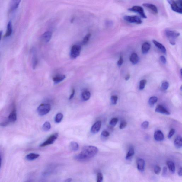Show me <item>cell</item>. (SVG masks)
Here are the masks:
<instances>
[{
  "label": "cell",
  "instance_id": "obj_1",
  "mask_svg": "<svg viewBox=\"0 0 182 182\" xmlns=\"http://www.w3.org/2000/svg\"><path fill=\"white\" fill-rule=\"evenodd\" d=\"M98 149L93 146H87L83 147L79 155L75 157V159L78 161L85 162L92 158L97 155Z\"/></svg>",
  "mask_w": 182,
  "mask_h": 182
},
{
  "label": "cell",
  "instance_id": "obj_2",
  "mask_svg": "<svg viewBox=\"0 0 182 182\" xmlns=\"http://www.w3.org/2000/svg\"><path fill=\"white\" fill-rule=\"evenodd\" d=\"M171 5L172 10L176 13L182 14V0H167Z\"/></svg>",
  "mask_w": 182,
  "mask_h": 182
},
{
  "label": "cell",
  "instance_id": "obj_3",
  "mask_svg": "<svg viewBox=\"0 0 182 182\" xmlns=\"http://www.w3.org/2000/svg\"><path fill=\"white\" fill-rule=\"evenodd\" d=\"M165 34L170 43L171 45H174L176 43V39L180 35V33L177 31L168 30H166Z\"/></svg>",
  "mask_w": 182,
  "mask_h": 182
},
{
  "label": "cell",
  "instance_id": "obj_4",
  "mask_svg": "<svg viewBox=\"0 0 182 182\" xmlns=\"http://www.w3.org/2000/svg\"><path fill=\"white\" fill-rule=\"evenodd\" d=\"M51 109L50 105L49 104H42L37 109V112L39 115L43 116L49 113Z\"/></svg>",
  "mask_w": 182,
  "mask_h": 182
},
{
  "label": "cell",
  "instance_id": "obj_5",
  "mask_svg": "<svg viewBox=\"0 0 182 182\" xmlns=\"http://www.w3.org/2000/svg\"><path fill=\"white\" fill-rule=\"evenodd\" d=\"M125 21L131 23L140 24L142 23L141 19L137 16H125L123 17Z\"/></svg>",
  "mask_w": 182,
  "mask_h": 182
},
{
  "label": "cell",
  "instance_id": "obj_6",
  "mask_svg": "<svg viewBox=\"0 0 182 182\" xmlns=\"http://www.w3.org/2000/svg\"><path fill=\"white\" fill-rule=\"evenodd\" d=\"M128 10L139 14L143 18L146 19L147 18L143 9L142 7L140 6H134L130 8H129Z\"/></svg>",
  "mask_w": 182,
  "mask_h": 182
},
{
  "label": "cell",
  "instance_id": "obj_7",
  "mask_svg": "<svg viewBox=\"0 0 182 182\" xmlns=\"http://www.w3.org/2000/svg\"><path fill=\"white\" fill-rule=\"evenodd\" d=\"M81 51V47L78 45H74L72 48L71 52V57L72 59H75L80 54Z\"/></svg>",
  "mask_w": 182,
  "mask_h": 182
},
{
  "label": "cell",
  "instance_id": "obj_8",
  "mask_svg": "<svg viewBox=\"0 0 182 182\" xmlns=\"http://www.w3.org/2000/svg\"><path fill=\"white\" fill-rule=\"evenodd\" d=\"M58 136H59V135H58L57 133L53 134L52 135L48 138L46 141L40 145V147H44L53 143L57 139Z\"/></svg>",
  "mask_w": 182,
  "mask_h": 182
},
{
  "label": "cell",
  "instance_id": "obj_9",
  "mask_svg": "<svg viewBox=\"0 0 182 182\" xmlns=\"http://www.w3.org/2000/svg\"><path fill=\"white\" fill-rule=\"evenodd\" d=\"M144 7L146 8L147 9L151 11V12L155 14H157L158 13V9L157 8L155 5L151 3H144L143 4Z\"/></svg>",
  "mask_w": 182,
  "mask_h": 182
},
{
  "label": "cell",
  "instance_id": "obj_10",
  "mask_svg": "<svg viewBox=\"0 0 182 182\" xmlns=\"http://www.w3.org/2000/svg\"><path fill=\"white\" fill-rule=\"evenodd\" d=\"M21 0H11L10 2V8L11 11H15L18 8Z\"/></svg>",
  "mask_w": 182,
  "mask_h": 182
},
{
  "label": "cell",
  "instance_id": "obj_11",
  "mask_svg": "<svg viewBox=\"0 0 182 182\" xmlns=\"http://www.w3.org/2000/svg\"><path fill=\"white\" fill-rule=\"evenodd\" d=\"M137 167L140 171L143 172L145 170V162L144 159L141 158H138L137 160Z\"/></svg>",
  "mask_w": 182,
  "mask_h": 182
},
{
  "label": "cell",
  "instance_id": "obj_12",
  "mask_svg": "<svg viewBox=\"0 0 182 182\" xmlns=\"http://www.w3.org/2000/svg\"><path fill=\"white\" fill-rule=\"evenodd\" d=\"M17 120V111L15 107L13 108V109L10 113L8 118V121L10 123H14Z\"/></svg>",
  "mask_w": 182,
  "mask_h": 182
},
{
  "label": "cell",
  "instance_id": "obj_13",
  "mask_svg": "<svg viewBox=\"0 0 182 182\" xmlns=\"http://www.w3.org/2000/svg\"><path fill=\"white\" fill-rule=\"evenodd\" d=\"M101 121H100L96 122L91 127V131L92 133L96 134L98 133L101 129Z\"/></svg>",
  "mask_w": 182,
  "mask_h": 182
},
{
  "label": "cell",
  "instance_id": "obj_14",
  "mask_svg": "<svg viewBox=\"0 0 182 182\" xmlns=\"http://www.w3.org/2000/svg\"><path fill=\"white\" fill-rule=\"evenodd\" d=\"M155 111L163 114L169 115L170 113L165 108L161 105H158L156 108Z\"/></svg>",
  "mask_w": 182,
  "mask_h": 182
},
{
  "label": "cell",
  "instance_id": "obj_15",
  "mask_svg": "<svg viewBox=\"0 0 182 182\" xmlns=\"http://www.w3.org/2000/svg\"><path fill=\"white\" fill-rule=\"evenodd\" d=\"M154 138L157 141H162L164 139L163 133L160 130H158L155 132Z\"/></svg>",
  "mask_w": 182,
  "mask_h": 182
},
{
  "label": "cell",
  "instance_id": "obj_16",
  "mask_svg": "<svg viewBox=\"0 0 182 182\" xmlns=\"http://www.w3.org/2000/svg\"><path fill=\"white\" fill-rule=\"evenodd\" d=\"M175 147L177 148H180L182 147V139L181 136H178L176 137L174 142Z\"/></svg>",
  "mask_w": 182,
  "mask_h": 182
},
{
  "label": "cell",
  "instance_id": "obj_17",
  "mask_svg": "<svg viewBox=\"0 0 182 182\" xmlns=\"http://www.w3.org/2000/svg\"><path fill=\"white\" fill-rule=\"evenodd\" d=\"M150 44L148 42L144 43L142 47V51L143 54H146L150 49Z\"/></svg>",
  "mask_w": 182,
  "mask_h": 182
},
{
  "label": "cell",
  "instance_id": "obj_18",
  "mask_svg": "<svg viewBox=\"0 0 182 182\" xmlns=\"http://www.w3.org/2000/svg\"><path fill=\"white\" fill-rule=\"evenodd\" d=\"M12 31L13 28L12 22L11 21H9L8 24L7 30L6 33L5 34V37H9L10 36H11V35L12 33Z\"/></svg>",
  "mask_w": 182,
  "mask_h": 182
},
{
  "label": "cell",
  "instance_id": "obj_19",
  "mask_svg": "<svg viewBox=\"0 0 182 182\" xmlns=\"http://www.w3.org/2000/svg\"><path fill=\"white\" fill-rule=\"evenodd\" d=\"M130 61L132 63L136 65L139 62V58L136 53H133L130 57Z\"/></svg>",
  "mask_w": 182,
  "mask_h": 182
},
{
  "label": "cell",
  "instance_id": "obj_20",
  "mask_svg": "<svg viewBox=\"0 0 182 182\" xmlns=\"http://www.w3.org/2000/svg\"><path fill=\"white\" fill-rule=\"evenodd\" d=\"M153 42L154 44H155L156 46L158 48L160 49V50L161 51L164 53H166V49L165 47L162 44L159 43V42L155 40H153Z\"/></svg>",
  "mask_w": 182,
  "mask_h": 182
},
{
  "label": "cell",
  "instance_id": "obj_21",
  "mask_svg": "<svg viewBox=\"0 0 182 182\" xmlns=\"http://www.w3.org/2000/svg\"><path fill=\"white\" fill-rule=\"evenodd\" d=\"M65 78L66 76L65 75H59L54 77L53 80L55 84H57L63 81Z\"/></svg>",
  "mask_w": 182,
  "mask_h": 182
},
{
  "label": "cell",
  "instance_id": "obj_22",
  "mask_svg": "<svg viewBox=\"0 0 182 182\" xmlns=\"http://www.w3.org/2000/svg\"><path fill=\"white\" fill-rule=\"evenodd\" d=\"M40 155L39 154L35 153H31L28 154L25 157L26 159L28 161H33L37 158L39 157Z\"/></svg>",
  "mask_w": 182,
  "mask_h": 182
},
{
  "label": "cell",
  "instance_id": "obj_23",
  "mask_svg": "<svg viewBox=\"0 0 182 182\" xmlns=\"http://www.w3.org/2000/svg\"><path fill=\"white\" fill-rule=\"evenodd\" d=\"M52 37V33L50 31L46 32L43 35V39L46 43H48L50 41Z\"/></svg>",
  "mask_w": 182,
  "mask_h": 182
},
{
  "label": "cell",
  "instance_id": "obj_24",
  "mask_svg": "<svg viewBox=\"0 0 182 182\" xmlns=\"http://www.w3.org/2000/svg\"><path fill=\"white\" fill-rule=\"evenodd\" d=\"M135 154L134 149L133 147H131L129 148L126 156V159L127 160L130 159L133 157Z\"/></svg>",
  "mask_w": 182,
  "mask_h": 182
},
{
  "label": "cell",
  "instance_id": "obj_25",
  "mask_svg": "<svg viewBox=\"0 0 182 182\" xmlns=\"http://www.w3.org/2000/svg\"><path fill=\"white\" fill-rule=\"evenodd\" d=\"M167 164L168 167V168L171 172L174 174L175 172V167L174 163L173 161H167Z\"/></svg>",
  "mask_w": 182,
  "mask_h": 182
},
{
  "label": "cell",
  "instance_id": "obj_26",
  "mask_svg": "<svg viewBox=\"0 0 182 182\" xmlns=\"http://www.w3.org/2000/svg\"><path fill=\"white\" fill-rule=\"evenodd\" d=\"M70 147L72 151H76L79 149V145L76 142H72L70 145Z\"/></svg>",
  "mask_w": 182,
  "mask_h": 182
},
{
  "label": "cell",
  "instance_id": "obj_27",
  "mask_svg": "<svg viewBox=\"0 0 182 182\" xmlns=\"http://www.w3.org/2000/svg\"><path fill=\"white\" fill-rule=\"evenodd\" d=\"M91 94L90 92L88 91H85L82 94V97L84 101H87L91 97Z\"/></svg>",
  "mask_w": 182,
  "mask_h": 182
},
{
  "label": "cell",
  "instance_id": "obj_28",
  "mask_svg": "<svg viewBox=\"0 0 182 182\" xmlns=\"http://www.w3.org/2000/svg\"><path fill=\"white\" fill-rule=\"evenodd\" d=\"M158 100V98L156 97H152L150 98L148 101L149 105L151 107H153L155 104L157 102Z\"/></svg>",
  "mask_w": 182,
  "mask_h": 182
},
{
  "label": "cell",
  "instance_id": "obj_29",
  "mask_svg": "<svg viewBox=\"0 0 182 182\" xmlns=\"http://www.w3.org/2000/svg\"><path fill=\"white\" fill-rule=\"evenodd\" d=\"M43 129L44 131H48L51 129V125L50 123L48 121L46 122L43 126Z\"/></svg>",
  "mask_w": 182,
  "mask_h": 182
},
{
  "label": "cell",
  "instance_id": "obj_30",
  "mask_svg": "<svg viewBox=\"0 0 182 182\" xmlns=\"http://www.w3.org/2000/svg\"><path fill=\"white\" fill-rule=\"evenodd\" d=\"M37 59L35 53H33V57L32 58V64H33V68L34 69H35L37 67Z\"/></svg>",
  "mask_w": 182,
  "mask_h": 182
},
{
  "label": "cell",
  "instance_id": "obj_31",
  "mask_svg": "<svg viewBox=\"0 0 182 182\" xmlns=\"http://www.w3.org/2000/svg\"><path fill=\"white\" fill-rule=\"evenodd\" d=\"M63 118L62 114L59 113L57 114L56 115L55 118V122L56 123H60Z\"/></svg>",
  "mask_w": 182,
  "mask_h": 182
},
{
  "label": "cell",
  "instance_id": "obj_32",
  "mask_svg": "<svg viewBox=\"0 0 182 182\" xmlns=\"http://www.w3.org/2000/svg\"><path fill=\"white\" fill-rule=\"evenodd\" d=\"M118 121V119L117 118H113L112 119L110 122V125L111 127H114L117 124Z\"/></svg>",
  "mask_w": 182,
  "mask_h": 182
},
{
  "label": "cell",
  "instance_id": "obj_33",
  "mask_svg": "<svg viewBox=\"0 0 182 182\" xmlns=\"http://www.w3.org/2000/svg\"><path fill=\"white\" fill-rule=\"evenodd\" d=\"M147 83V81L146 80H142L140 82L139 89L140 90H143L145 88L146 84Z\"/></svg>",
  "mask_w": 182,
  "mask_h": 182
},
{
  "label": "cell",
  "instance_id": "obj_34",
  "mask_svg": "<svg viewBox=\"0 0 182 182\" xmlns=\"http://www.w3.org/2000/svg\"><path fill=\"white\" fill-rule=\"evenodd\" d=\"M91 37V34L90 33L88 34L84 38L83 42L82 43L84 45H86L89 42V40L90 38V37Z\"/></svg>",
  "mask_w": 182,
  "mask_h": 182
},
{
  "label": "cell",
  "instance_id": "obj_35",
  "mask_svg": "<svg viewBox=\"0 0 182 182\" xmlns=\"http://www.w3.org/2000/svg\"><path fill=\"white\" fill-rule=\"evenodd\" d=\"M118 100V97L117 96H113L111 97V101L112 104L115 105L117 104Z\"/></svg>",
  "mask_w": 182,
  "mask_h": 182
},
{
  "label": "cell",
  "instance_id": "obj_36",
  "mask_svg": "<svg viewBox=\"0 0 182 182\" xmlns=\"http://www.w3.org/2000/svg\"><path fill=\"white\" fill-rule=\"evenodd\" d=\"M149 126V122L145 121L143 122L141 124V127L142 129H148Z\"/></svg>",
  "mask_w": 182,
  "mask_h": 182
},
{
  "label": "cell",
  "instance_id": "obj_37",
  "mask_svg": "<svg viewBox=\"0 0 182 182\" xmlns=\"http://www.w3.org/2000/svg\"><path fill=\"white\" fill-rule=\"evenodd\" d=\"M154 171L155 174L157 175H158L161 173V167L158 165H156L154 167Z\"/></svg>",
  "mask_w": 182,
  "mask_h": 182
},
{
  "label": "cell",
  "instance_id": "obj_38",
  "mask_svg": "<svg viewBox=\"0 0 182 182\" xmlns=\"http://www.w3.org/2000/svg\"><path fill=\"white\" fill-rule=\"evenodd\" d=\"M103 177L102 174L99 173L97 174V182H101L103 181Z\"/></svg>",
  "mask_w": 182,
  "mask_h": 182
},
{
  "label": "cell",
  "instance_id": "obj_39",
  "mask_svg": "<svg viewBox=\"0 0 182 182\" xmlns=\"http://www.w3.org/2000/svg\"><path fill=\"white\" fill-rule=\"evenodd\" d=\"M169 83L168 82H164L161 85V88L164 90H167L169 87Z\"/></svg>",
  "mask_w": 182,
  "mask_h": 182
},
{
  "label": "cell",
  "instance_id": "obj_40",
  "mask_svg": "<svg viewBox=\"0 0 182 182\" xmlns=\"http://www.w3.org/2000/svg\"><path fill=\"white\" fill-rule=\"evenodd\" d=\"M127 123L125 121L123 120L121 122L120 124V129H123L126 126Z\"/></svg>",
  "mask_w": 182,
  "mask_h": 182
},
{
  "label": "cell",
  "instance_id": "obj_41",
  "mask_svg": "<svg viewBox=\"0 0 182 182\" xmlns=\"http://www.w3.org/2000/svg\"><path fill=\"white\" fill-rule=\"evenodd\" d=\"M109 136V133L107 131H103L101 133V136L103 137L107 138Z\"/></svg>",
  "mask_w": 182,
  "mask_h": 182
},
{
  "label": "cell",
  "instance_id": "obj_42",
  "mask_svg": "<svg viewBox=\"0 0 182 182\" xmlns=\"http://www.w3.org/2000/svg\"><path fill=\"white\" fill-rule=\"evenodd\" d=\"M175 132V129H172L169 132L168 135V138L169 139H170V138H171L172 137L173 135L174 134Z\"/></svg>",
  "mask_w": 182,
  "mask_h": 182
},
{
  "label": "cell",
  "instance_id": "obj_43",
  "mask_svg": "<svg viewBox=\"0 0 182 182\" xmlns=\"http://www.w3.org/2000/svg\"><path fill=\"white\" fill-rule=\"evenodd\" d=\"M123 62V57L121 56L119 60L117 62V65L119 67H120Z\"/></svg>",
  "mask_w": 182,
  "mask_h": 182
},
{
  "label": "cell",
  "instance_id": "obj_44",
  "mask_svg": "<svg viewBox=\"0 0 182 182\" xmlns=\"http://www.w3.org/2000/svg\"><path fill=\"white\" fill-rule=\"evenodd\" d=\"M160 60H161V62L164 64H165L167 63V59L165 57L163 56H161L160 57Z\"/></svg>",
  "mask_w": 182,
  "mask_h": 182
},
{
  "label": "cell",
  "instance_id": "obj_45",
  "mask_svg": "<svg viewBox=\"0 0 182 182\" xmlns=\"http://www.w3.org/2000/svg\"><path fill=\"white\" fill-rule=\"evenodd\" d=\"M9 123V122L8 121H5L2 122V123L0 124V125L2 127H5L6 126H7L8 125Z\"/></svg>",
  "mask_w": 182,
  "mask_h": 182
},
{
  "label": "cell",
  "instance_id": "obj_46",
  "mask_svg": "<svg viewBox=\"0 0 182 182\" xmlns=\"http://www.w3.org/2000/svg\"><path fill=\"white\" fill-rule=\"evenodd\" d=\"M167 169L166 167H164L163 169L162 175L165 176L167 173Z\"/></svg>",
  "mask_w": 182,
  "mask_h": 182
},
{
  "label": "cell",
  "instance_id": "obj_47",
  "mask_svg": "<svg viewBox=\"0 0 182 182\" xmlns=\"http://www.w3.org/2000/svg\"><path fill=\"white\" fill-rule=\"evenodd\" d=\"M75 89H73L72 90V94L70 97H69V100L72 99L73 98V97H74V95H75Z\"/></svg>",
  "mask_w": 182,
  "mask_h": 182
},
{
  "label": "cell",
  "instance_id": "obj_48",
  "mask_svg": "<svg viewBox=\"0 0 182 182\" xmlns=\"http://www.w3.org/2000/svg\"><path fill=\"white\" fill-rule=\"evenodd\" d=\"M182 167H181L179 169L178 171V174L179 176H180V177H181L182 175Z\"/></svg>",
  "mask_w": 182,
  "mask_h": 182
},
{
  "label": "cell",
  "instance_id": "obj_49",
  "mask_svg": "<svg viewBox=\"0 0 182 182\" xmlns=\"http://www.w3.org/2000/svg\"><path fill=\"white\" fill-rule=\"evenodd\" d=\"M130 78V75L129 74H128L125 77L126 81H128L129 79Z\"/></svg>",
  "mask_w": 182,
  "mask_h": 182
},
{
  "label": "cell",
  "instance_id": "obj_50",
  "mask_svg": "<svg viewBox=\"0 0 182 182\" xmlns=\"http://www.w3.org/2000/svg\"><path fill=\"white\" fill-rule=\"evenodd\" d=\"M72 181V179H67L66 180H65V182H71Z\"/></svg>",
  "mask_w": 182,
  "mask_h": 182
},
{
  "label": "cell",
  "instance_id": "obj_51",
  "mask_svg": "<svg viewBox=\"0 0 182 182\" xmlns=\"http://www.w3.org/2000/svg\"><path fill=\"white\" fill-rule=\"evenodd\" d=\"M3 32L2 31H0V41L2 38V35Z\"/></svg>",
  "mask_w": 182,
  "mask_h": 182
},
{
  "label": "cell",
  "instance_id": "obj_52",
  "mask_svg": "<svg viewBox=\"0 0 182 182\" xmlns=\"http://www.w3.org/2000/svg\"><path fill=\"white\" fill-rule=\"evenodd\" d=\"M2 163V157L1 154H0V168H1Z\"/></svg>",
  "mask_w": 182,
  "mask_h": 182
}]
</instances>
